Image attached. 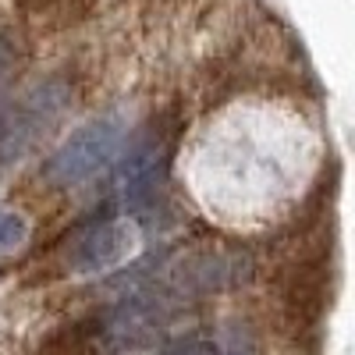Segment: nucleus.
Returning <instances> with one entry per match:
<instances>
[{
  "label": "nucleus",
  "instance_id": "nucleus-1",
  "mask_svg": "<svg viewBox=\"0 0 355 355\" xmlns=\"http://www.w3.org/2000/svg\"><path fill=\"white\" fill-rule=\"evenodd\" d=\"M121 142H125V125L117 117H96L57 146V153L43 167V178L57 189H75L89 178H96L103 167H110Z\"/></svg>",
  "mask_w": 355,
  "mask_h": 355
},
{
  "label": "nucleus",
  "instance_id": "nucleus-2",
  "mask_svg": "<svg viewBox=\"0 0 355 355\" xmlns=\"http://www.w3.org/2000/svg\"><path fill=\"white\" fill-rule=\"evenodd\" d=\"M68 85L64 82H46L25 93L4 117H0V164L25 157L33 146L61 121L68 107Z\"/></svg>",
  "mask_w": 355,
  "mask_h": 355
},
{
  "label": "nucleus",
  "instance_id": "nucleus-3",
  "mask_svg": "<svg viewBox=\"0 0 355 355\" xmlns=\"http://www.w3.org/2000/svg\"><path fill=\"white\" fill-rule=\"evenodd\" d=\"M171 146H174V135L164 121L142 125L125 142V150H117L121 157H114L117 160V174H114L117 196L125 202H139L146 196H153V189L160 185V178L167 171Z\"/></svg>",
  "mask_w": 355,
  "mask_h": 355
},
{
  "label": "nucleus",
  "instance_id": "nucleus-4",
  "mask_svg": "<svg viewBox=\"0 0 355 355\" xmlns=\"http://www.w3.org/2000/svg\"><path fill=\"white\" fill-rule=\"evenodd\" d=\"M142 245V231L132 217H117V220H107L100 227H93L85 239L75 245V256H71V270L75 274H107L114 266H121L125 259H132V252Z\"/></svg>",
  "mask_w": 355,
  "mask_h": 355
},
{
  "label": "nucleus",
  "instance_id": "nucleus-5",
  "mask_svg": "<svg viewBox=\"0 0 355 355\" xmlns=\"http://www.w3.org/2000/svg\"><path fill=\"white\" fill-rule=\"evenodd\" d=\"M25 242V220L11 210H0V249H15Z\"/></svg>",
  "mask_w": 355,
  "mask_h": 355
}]
</instances>
